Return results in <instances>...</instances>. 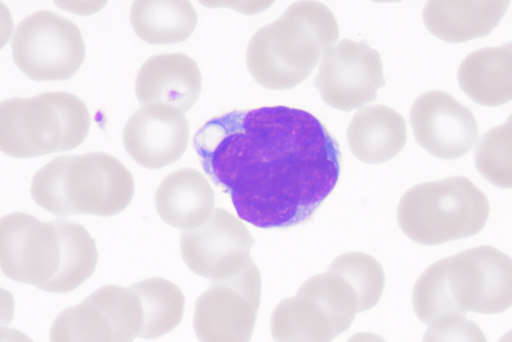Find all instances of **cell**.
Instances as JSON below:
<instances>
[{
    "instance_id": "obj_1",
    "label": "cell",
    "mask_w": 512,
    "mask_h": 342,
    "mask_svg": "<svg viewBox=\"0 0 512 342\" xmlns=\"http://www.w3.org/2000/svg\"><path fill=\"white\" fill-rule=\"evenodd\" d=\"M193 147L242 220L264 229L310 220L340 178V147L312 113L289 106L233 110L206 121Z\"/></svg>"
},
{
    "instance_id": "obj_2",
    "label": "cell",
    "mask_w": 512,
    "mask_h": 342,
    "mask_svg": "<svg viewBox=\"0 0 512 342\" xmlns=\"http://www.w3.org/2000/svg\"><path fill=\"white\" fill-rule=\"evenodd\" d=\"M413 309L422 322L468 311L499 314L512 306V258L490 245L440 259L417 279Z\"/></svg>"
},
{
    "instance_id": "obj_3",
    "label": "cell",
    "mask_w": 512,
    "mask_h": 342,
    "mask_svg": "<svg viewBox=\"0 0 512 342\" xmlns=\"http://www.w3.org/2000/svg\"><path fill=\"white\" fill-rule=\"evenodd\" d=\"M338 37L337 20L326 5L297 1L253 34L246 49V64L261 86L290 89L313 72Z\"/></svg>"
},
{
    "instance_id": "obj_4",
    "label": "cell",
    "mask_w": 512,
    "mask_h": 342,
    "mask_svg": "<svg viewBox=\"0 0 512 342\" xmlns=\"http://www.w3.org/2000/svg\"><path fill=\"white\" fill-rule=\"evenodd\" d=\"M134 191L130 171L104 152L56 157L34 174L30 189L35 203L60 217L118 214Z\"/></svg>"
},
{
    "instance_id": "obj_5",
    "label": "cell",
    "mask_w": 512,
    "mask_h": 342,
    "mask_svg": "<svg viewBox=\"0 0 512 342\" xmlns=\"http://www.w3.org/2000/svg\"><path fill=\"white\" fill-rule=\"evenodd\" d=\"M489 212L487 197L471 180L452 176L408 189L399 201L397 221L409 239L433 246L476 235Z\"/></svg>"
},
{
    "instance_id": "obj_6",
    "label": "cell",
    "mask_w": 512,
    "mask_h": 342,
    "mask_svg": "<svg viewBox=\"0 0 512 342\" xmlns=\"http://www.w3.org/2000/svg\"><path fill=\"white\" fill-rule=\"evenodd\" d=\"M89 126L86 105L69 92L14 97L0 106L1 150L16 158L72 150L84 141Z\"/></svg>"
},
{
    "instance_id": "obj_7",
    "label": "cell",
    "mask_w": 512,
    "mask_h": 342,
    "mask_svg": "<svg viewBox=\"0 0 512 342\" xmlns=\"http://www.w3.org/2000/svg\"><path fill=\"white\" fill-rule=\"evenodd\" d=\"M11 48L16 66L35 81L67 80L85 58L79 28L48 10L36 11L18 24Z\"/></svg>"
},
{
    "instance_id": "obj_8",
    "label": "cell",
    "mask_w": 512,
    "mask_h": 342,
    "mask_svg": "<svg viewBox=\"0 0 512 342\" xmlns=\"http://www.w3.org/2000/svg\"><path fill=\"white\" fill-rule=\"evenodd\" d=\"M261 299V275L251 260L237 275L212 282L195 302L193 328L200 342H249Z\"/></svg>"
},
{
    "instance_id": "obj_9",
    "label": "cell",
    "mask_w": 512,
    "mask_h": 342,
    "mask_svg": "<svg viewBox=\"0 0 512 342\" xmlns=\"http://www.w3.org/2000/svg\"><path fill=\"white\" fill-rule=\"evenodd\" d=\"M314 83L323 101L335 109L364 106L385 85L380 54L364 40L343 39L323 54Z\"/></svg>"
},
{
    "instance_id": "obj_10",
    "label": "cell",
    "mask_w": 512,
    "mask_h": 342,
    "mask_svg": "<svg viewBox=\"0 0 512 342\" xmlns=\"http://www.w3.org/2000/svg\"><path fill=\"white\" fill-rule=\"evenodd\" d=\"M253 243L251 233L238 217L215 208L202 226L181 233L180 250L193 273L218 282L247 266Z\"/></svg>"
},
{
    "instance_id": "obj_11",
    "label": "cell",
    "mask_w": 512,
    "mask_h": 342,
    "mask_svg": "<svg viewBox=\"0 0 512 342\" xmlns=\"http://www.w3.org/2000/svg\"><path fill=\"white\" fill-rule=\"evenodd\" d=\"M61 260L58 231L53 223L14 212L0 220V263L10 279L40 288L57 272Z\"/></svg>"
},
{
    "instance_id": "obj_12",
    "label": "cell",
    "mask_w": 512,
    "mask_h": 342,
    "mask_svg": "<svg viewBox=\"0 0 512 342\" xmlns=\"http://www.w3.org/2000/svg\"><path fill=\"white\" fill-rule=\"evenodd\" d=\"M410 124L418 144L441 159L462 157L478 136L473 113L444 91L418 96L410 109Z\"/></svg>"
},
{
    "instance_id": "obj_13",
    "label": "cell",
    "mask_w": 512,
    "mask_h": 342,
    "mask_svg": "<svg viewBox=\"0 0 512 342\" xmlns=\"http://www.w3.org/2000/svg\"><path fill=\"white\" fill-rule=\"evenodd\" d=\"M123 145L140 166L160 169L178 161L189 141V124L183 110L166 104H147L128 119Z\"/></svg>"
},
{
    "instance_id": "obj_14",
    "label": "cell",
    "mask_w": 512,
    "mask_h": 342,
    "mask_svg": "<svg viewBox=\"0 0 512 342\" xmlns=\"http://www.w3.org/2000/svg\"><path fill=\"white\" fill-rule=\"evenodd\" d=\"M201 73L196 62L183 53L149 57L139 69L135 91L142 105L166 104L188 111L201 92Z\"/></svg>"
},
{
    "instance_id": "obj_15",
    "label": "cell",
    "mask_w": 512,
    "mask_h": 342,
    "mask_svg": "<svg viewBox=\"0 0 512 342\" xmlns=\"http://www.w3.org/2000/svg\"><path fill=\"white\" fill-rule=\"evenodd\" d=\"M215 194L202 173L181 168L167 175L155 192V206L168 225L189 231L202 226L214 211Z\"/></svg>"
},
{
    "instance_id": "obj_16",
    "label": "cell",
    "mask_w": 512,
    "mask_h": 342,
    "mask_svg": "<svg viewBox=\"0 0 512 342\" xmlns=\"http://www.w3.org/2000/svg\"><path fill=\"white\" fill-rule=\"evenodd\" d=\"M506 0H432L423 9L427 30L449 43H461L488 35L506 13Z\"/></svg>"
},
{
    "instance_id": "obj_17",
    "label": "cell",
    "mask_w": 512,
    "mask_h": 342,
    "mask_svg": "<svg viewBox=\"0 0 512 342\" xmlns=\"http://www.w3.org/2000/svg\"><path fill=\"white\" fill-rule=\"evenodd\" d=\"M407 139L403 117L386 105H370L358 110L347 129L348 145L353 155L368 164L394 158Z\"/></svg>"
},
{
    "instance_id": "obj_18",
    "label": "cell",
    "mask_w": 512,
    "mask_h": 342,
    "mask_svg": "<svg viewBox=\"0 0 512 342\" xmlns=\"http://www.w3.org/2000/svg\"><path fill=\"white\" fill-rule=\"evenodd\" d=\"M462 91L483 106H499L512 100V41L469 53L457 72Z\"/></svg>"
},
{
    "instance_id": "obj_19",
    "label": "cell",
    "mask_w": 512,
    "mask_h": 342,
    "mask_svg": "<svg viewBox=\"0 0 512 342\" xmlns=\"http://www.w3.org/2000/svg\"><path fill=\"white\" fill-rule=\"evenodd\" d=\"M130 22L147 43H179L192 34L197 14L187 0H138L132 3Z\"/></svg>"
},
{
    "instance_id": "obj_20",
    "label": "cell",
    "mask_w": 512,
    "mask_h": 342,
    "mask_svg": "<svg viewBox=\"0 0 512 342\" xmlns=\"http://www.w3.org/2000/svg\"><path fill=\"white\" fill-rule=\"evenodd\" d=\"M61 245L60 265L55 275L40 289L54 293H68L79 287L95 271L98 250L94 239L80 224L53 220Z\"/></svg>"
},
{
    "instance_id": "obj_21",
    "label": "cell",
    "mask_w": 512,
    "mask_h": 342,
    "mask_svg": "<svg viewBox=\"0 0 512 342\" xmlns=\"http://www.w3.org/2000/svg\"><path fill=\"white\" fill-rule=\"evenodd\" d=\"M270 331L274 342H331L336 337L325 310L298 293L276 305L270 318Z\"/></svg>"
},
{
    "instance_id": "obj_22",
    "label": "cell",
    "mask_w": 512,
    "mask_h": 342,
    "mask_svg": "<svg viewBox=\"0 0 512 342\" xmlns=\"http://www.w3.org/2000/svg\"><path fill=\"white\" fill-rule=\"evenodd\" d=\"M139 296L144 323L139 335L143 339H156L178 326L181 322L185 298L171 281L152 277L130 286Z\"/></svg>"
},
{
    "instance_id": "obj_23",
    "label": "cell",
    "mask_w": 512,
    "mask_h": 342,
    "mask_svg": "<svg viewBox=\"0 0 512 342\" xmlns=\"http://www.w3.org/2000/svg\"><path fill=\"white\" fill-rule=\"evenodd\" d=\"M297 293L314 300L325 310L336 336L345 332L360 312L358 297L352 286L342 276L331 271L308 278Z\"/></svg>"
},
{
    "instance_id": "obj_24",
    "label": "cell",
    "mask_w": 512,
    "mask_h": 342,
    "mask_svg": "<svg viewBox=\"0 0 512 342\" xmlns=\"http://www.w3.org/2000/svg\"><path fill=\"white\" fill-rule=\"evenodd\" d=\"M86 299L108 318L113 329L114 342H132L139 337L144 323L143 308L133 289L105 285Z\"/></svg>"
},
{
    "instance_id": "obj_25",
    "label": "cell",
    "mask_w": 512,
    "mask_h": 342,
    "mask_svg": "<svg viewBox=\"0 0 512 342\" xmlns=\"http://www.w3.org/2000/svg\"><path fill=\"white\" fill-rule=\"evenodd\" d=\"M50 342H114V334L105 314L85 298L55 318Z\"/></svg>"
},
{
    "instance_id": "obj_26",
    "label": "cell",
    "mask_w": 512,
    "mask_h": 342,
    "mask_svg": "<svg viewBox=\"0 0 512 342\" xmlns=\"http://www.w3.org/2000/svg\"><path fill=\"white\" fill-rule=\"evenodd\" d=\"M474 163L488 182L499 188L512 189V114L478 140Z\"/></svg>"
},
{
    "instance_id": "obj_27",
    "label": "cell",
    "mask_w": 512,
    "mask_h": 342,
    "mask_svg": "<svg viewBox=\"0 0 512 342\" xmlns=\"http://www.w3.org/2000/svg\"><path fill=\"white\" fill-rule=\"evenodd\" d=\"M328 271L339 274L352 286L358 297L360 312L375 307L380 301L385 274L373 256L358 251L346 252L332 261Z\"/></svg>"
},
{
    "instance_id": "obj_28",
    "label": "cell",
    "mask_w": 512,
    "mask_h": 342,
    "mask_svg": "<svg viewBox=\"0 0 512 342\" xmlns=\"http://www.w3.org/2000/svg\"><path fill=\"white\" fill-rule=\"evenodd\" d=\"M422 342H487V339L476 323L462 315H451L430 323Z\"/></svg>"
},
{
    "instance_id": "obj_29",
    "label": "cell",
    "mask_w": 512,
    "mask_h": 342,
    "mask_svg": "<svg viewBox=\"0 0 512 342\" xmlns=\"http://www.w3.org/2000/svg\"><path fill=\"white\" fill-rule=\"evenodd\" d=\"M0 342H33L27 335L23 332L9 328V327H1L0 328Z\"/></svg>"
},
{
    "instance_id": "obj_30",
    "label": "cell",
    "mask_w": 512,
    "mask_h": 342,
    "mask_svg": "<svg viewBox=\"0 0 512 342\" xmlns=\"http://www.w3.org/2000/svg\"><path fill=\"white\" fill-rule=\"evenodd\" d=\"M346 342H386L381 336L372 332H359L352 335Z\"/></svg>"
},
{
    "instance_id": "obj_31",
    "label": "cell",
    "mask_w": 512,
    "mask_h": 342,
    "mask_svg": "<svg viewBox=\"0 0 512 342\" xmlns=\"http://www.w3.org/2000/svg\"><path fill=\"white\" fill-rule=\"evenodd\" d=\"M498 342H512V329L502 335Z\"/></svg>"
}]
</instances>
